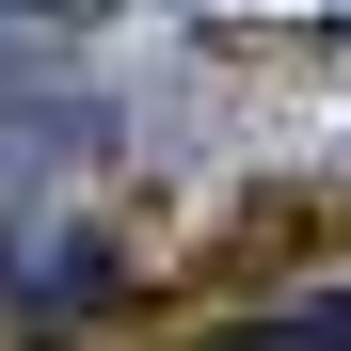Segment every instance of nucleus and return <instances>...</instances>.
<instances>
[{
    "label": "nucleus",
    "mask_w": 351,
    "mask_h": 351,
    "mask_svg": "<svg viewBox=\"0 0 351 351\" xmlns=\"http://www.w3.org/2000/svg\"><path fill=\"white\" fill-rule=\"evenodd\" d=\"M240 351H351V287H335V304H287V319L240 335Z\"/></svg>",
    "instance_id": "f257e3e1"
}]
</instances>
